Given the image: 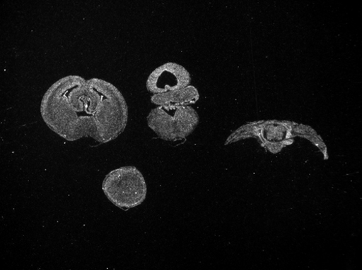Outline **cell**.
Instances as JSON below:
<instances>
[{"instance_id":"2","label":"cell","mask_w":362,"mask_h":270,"mask_svg":"<svg viewBox=\"0 0 362 270\" xmlns=\"http://www.w3.org/2000/svg\"><path fill=\"white\" fill-rule=\"evenodd\" d=\"M102 188L107 199L124 211L141 204L147 195L143 174L132 166L110 171L105 176Z\"/></svg>"},{"instance_id":"3","label":"cell","mask_w":362,"mask_h":270,"mask_svg":"<svg viewBox=\"0 0 362 270\" xmlns=\"http://www.w3.org/2000/svg\"><path fill=\"white\" fill-rule=\"evenodd\" d=\"M147 125L162 140L177 141L189 136L199 124V116L190 106H159L151 111Z\"/></svg>"},{"instance_id":"4","label":"cell","mask_w":362,"mask_h":270,"mask_svg":"<svg viewBox=\"0 0 362 270\" xmlns=\"http://www.w3.org/2000/svg\"><path fill=\"white\" fill-rule=\"evenodd\" d=\"M192 78L187 70L174 63H165L150 74L146 80L147 91L161 94L189 86Z\"/></svg>"},{"instance_id":"1","label":"cell","mask_w":362,"mask_h":270,"mask_svg":"<svg viewBox=\"0 0 362 270\" xmlns=\"http://www.w3.org/2000/svg\"><path fill=\"white\" fill-rule=\"evenodd\" d=\"M40 111L48 128L70 142L92 137L107 143L124 132L129 119L125 98L115 85L78 75L54 82L44 95Z\"/></svg>"},{"instance_id":"5","label":"cell","mask_w":362,"mask_h":270,"mask_svg":"<svg viewBox=\"0 0 362 270\" xmlns=\"http://www.w3.org/2000/svg\"><path fill=\"white\" fill-rule=\"evenodd\" d=\"M199 99L197 89L192 85L165 94L153 95L151 102L157 106H190Z\"/></svg>"}]
</instances>
